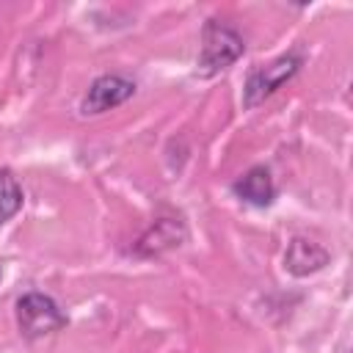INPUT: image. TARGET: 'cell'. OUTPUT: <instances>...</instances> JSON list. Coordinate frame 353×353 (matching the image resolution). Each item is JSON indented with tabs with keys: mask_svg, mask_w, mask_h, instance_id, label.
Here are the masks:
<instances>
[{
	"mask_svg": "<svg viewBox=\"0 0 353 353\" xmlns=\"http://www.w3.org/2000/svg\"><path fill=\"white\" fill-rule=\"evenodd\" d=\"M232 193L237 199H243L251 207H270L276 199V182L270 176V168L265 165H251L243 176L234 179Z\"/></svg>",
	"mask_w": 353,
	"mask_h": 353,
	"instance_id": "obj_5",
	"label": "cell"
},
{
	"mask_svg": "<svg viewBox=\"0 0 353 353\" xmlns=\"http://www.w3.org/2000/svg\"><path fill=\"white\" fill-rule=\"evenodd\" d=\"M303 66V50L295 47L284 55H279L276 61L265 63V66H256L248 72L245 77V85H243V108L251 110L256 108L259 102H265L270 94H276L287 80H292Z\"/></svg>",
	"mask_w": 353,
	"mask_h": 353,
	"instance_id": "obj_2",
	"label": "cell"
},
{
	"mask_svg": "<svg viewBox=\"0 0 353 353\" xmlns=\"http://www.w3.org/2000/svg\"><path fill=\"white\" fill-rule=\"evenodd\" d=\"M22 204H25V193L19 179L8 168H3L0 171V226L8 223L22 210Z\"/></svg>",
	"mask_w": 353,
	"mask_h": 353,
	"instance_id": "obj_7",
	"label": "cell"
},
{
	"mask_svg": "<svg viewBox=\"0 0 353 353\" xmlns=\"http://www.w3.org/2000/svg\"><path fill=\"white\" fill-rule=\"evenodd\" d=\"M328 259H331V254H328L320 243L306 240V237H295V240L287 245V251H284V268H287L292 276H298V279L323 270V268L328 265Z\"/></svg>",
	"mask_w": 353,
	"mask_h": 353,
	"instance_id": "obj_6",
	"label": "cell"
},
{
	"mask_svg": "<svg viewBox=\"0 0 353 353\" xmlns=\"http://www.w3.org/2000/svg\"><path fill=\"white\" fill-rule=\"evenodd\" d=\"M66 323L69 320L55 298L36 292V290L17 298V325L25 339H41L47 334L61 331Z\"/></svg>",
	"mask_w": 353,
	"mask_h": 353,
	"instance_id": "obj_3",
	"label": "cell"
},
{
	"mask_svg": "<svg viewBox=\"0 0 353 353\" xmlns=\"http://www.w3.org/2000/svg\"><path fill=\"white\" fill-rule=\"evenodd\" d=\"M0 276H3V270H0Z\"/></svg>",
	"mask_w": 353,
	"mask_h": 353,
	"instance_id": "obj_8",
	"label": "cell"
},
{
	"mask_svg": "<svg viewBox=\"0 0 353 353\" xmlns=\"http://www.w3.org/2000/svg\"><path fill=\"white\" fill-rule=\"evenodd\" d=\"M243 52H245V41L229 22L207 19L201 28V50L196 61V74L215 77L223 69H229Z\"/></svg>",
	"mask_w": 353,
	"mask_h": 353,
	"instance_id": "obj_1",
	"label": "cell"
},
{
	"mask_svg": "<svg viewBox=\"0 0 353 353\" xmlns=\"http://www.w3.org/2000/svg\"><path fill=\"white\" fill-rule=\"evenodd\" d=\"M135 94V83L124 74H99L88 91L80 99V113L83 116H99L105 110H113L124 105Z\"/></svg>",
	"mask_w": 353,
	"mask_h": 353,
	"instance_id": "obj_4",
	"label": "cell"
}]
</instances>
